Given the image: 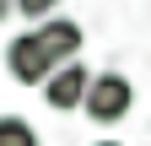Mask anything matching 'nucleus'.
I'll list each match as a JSON object with an SVG mask.
<instances>
[{
	"instance_id": "1",
	"label": "nucleus",
	"mask_w": 151,
	"mask_h": 146,
	"mask_svg": "<svg viewBox=\"0 0 151 146\" xmlns=\"http://www.w3.org/2000/svg\"><path fill=\"white\" fill-rule=\"evenodd\" d=\"M81 108H86V119H97V124H119L129 108H135V81L119 76V70H103V76L86 81Z\"/></svg>"
},
{
	"instance_id": "2",
	"label": "nucleus",
	"mask_w": 151,
	"mask_h": 146,
	"mask_svg": "<svg viewBox=\"0 0 151 146\" xmlns=\"http://www.w3.org/2000/svg\"><path fill=\"white\" fill-rule=\"evenodd\" d=\"M6 65H11V76L22 81V87H43V81L54 76V70H60V65H54L49 54H43V43H38L32 33L11 38V49H6Z\"/></svg>"
},
{
	"instance_id": "3",
	"label": "nucleus",
	"mask_w": 151,
	"mask_h": 146,
	"mask_svg": "<svg viewBox=\"0 0 151 146\" xmlns=\"http://www.w3.org/2000/svg\"><path fill=\"white\" fill-rule=\"evenodd\" d=\"M86 81H92V70L81 65V60H70V65H60L54 76L43 81V103L49 108H81V98H86Z\"/></svg>"
},
{
	"instance_id": "4",
	"label": "nucleus",
	"mask_w": 151,
	"mask_h": 146,
	"mask_svg": "<svg viewBox=\"0 0 151 146\" xmlns=\"http://www.w3.org/2000/svg\"><path fill=\"white\" fill-rule=\"evenodd\" d=\"M38 43H43V54L54 65H70L76 54H81V27L70 22V16H43L38 22V33H32Z\"/></svg>"
},
{
	"instance_id": "5",
	"label": "nucleus",
	"mask_w": 151,
	"mask_h": 146,
	"mask_svg": "<svg viewBox=\"0 0 151 146\" xmlns=\"http://www.w3.org/2000/svg\"><path fill=\"white\" fill-rule=\"evenodd\" d=\"M0 146H38V130L16 114H0Z\"/></svg>"
},
{
	"instance_id": "6",
	"label": "nucleus",
	"mask_w": 151,
	"mask_h": 146,
	"mask_svg": "<svg viewBox=\"0 0 151 146\" xmlns=\"http://www.w3.org/2000/svg\"><path fill=\"white\" fill-rule=\"evenodd\" d=\"M11 6L22 11V16H49L54 6H60V0H11Z\"/></svg>"
},
{
	"instance_id": "7",
	"label": "nucleus",
	"mask_w": 151,
	"mask_h": 146,
	"mask_svg": "<svg viewBox=\"0 0 151 146\" xmlns=\"http://www.w3.org/2000/svg\"><path fill=\"white\" fill-rule=\"evenodd\" d=\"M6 16H11V0H0V22H6Z\"/></svg>"
},
{
	"instance_id": "8",
	"label": "nucleus",
	"mask_w": 151,
	"mask_h": 146,
	"mask_svg": "<svg viewBox=\"0 0 151 146\" xmlns=\"http://www.w3.org/2000/svg\"><path fill=\"white\" fill-rule=\"evenodd\" d=\"M97 146H119V141H97Z\"/></svg>"
}]
</instances>
